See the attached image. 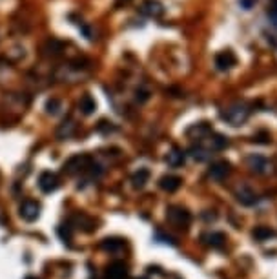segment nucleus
I'll list each match as a JSON object with an SVG mask.
<instances>
[{"mask_svg":"<svg viewBox=\"0 0 277 279\" xmlns=\"http://www.w3.org/2000/svg\"><path fill=\"white\" fill-rule=\"evenodd\" d=\"M91 166H93L91 157H88V155H75V157H71V159H68V161H66V164H64V172L69 173V175H75V173L90 172Z\"/></svg>","mask_w":277,"mask_h":279,"instance_id":"1","label":"nucleus"},{"mask_svg":"<svg viewBox=\"0 0 277 279\" xmlns=\"http://www.w3.org/2000/svg\"><path fill=\"white\" fill-rule=\"evenodd\" d=\"M166 219H168V223L177 226V228H188V224L192 221L190 217V212L184 210L181 207H170L168 208V213H166Z\"/></svg>","mask_w":277,"mask_h":279,"instance_id":"2","label":"nucleus"},{"mask_svg":"<svg viewBox=\"0 0 277 279\" xmlns=\"http://www.w3.org/2000/svg\"><path fill=\"white\" fill-rule=\"evenodd\" d=\"M250 115V110L244 104H233L232 108H228L226 112L222 113V119L230 123L232 126H239V124H243Z\"/></svg>","mask_w":277,"mask_h":279,"instance_id":"3","label":"nucleus"},{"mask_svg":"<svg viewBox=\"0 0 277 279\" xmlns=\"http://www.w3.org/2000/svg\"><path fill=\"white\" fill-rule=\"evenodd\" d=\"M18 213H20V217L24 221H28V223H33L37 221L40 215V205L37 201H24L18 208Z\"/></svg>","mask_w":277,"mask_h":279,"instance_id":"4","label":"nucleus"},{"mask_svg":"<svg viewBox=\"0 0 277 279\" xmlns=\"http://www.w3.org/2000/svg\"><path fill=\"white\" fill-rule=\"evenodd\" d=\"M39 188L44 194H51L58 188V177L53 172H42L39 175Z\"/></svg>","mask_w":277,"mask_h":279,"instance_id":"5","label":"nucleus"},{"mask_svg":"<svg viewBox=\"0 0 277 279\" xmlns=\"http://www.w3.org/2000/svg\"><path fill=\"white\" fill-rule=\"evenodd\" d=\"M141 11L150 18H159V17H163L164 7L159 0H144L141 6Z\"/></svg>","mask_w":277,"mask_h":279,"instance_id":"6","label":"nucleus"},{"mask_svg":"<svg viewBox=\"0 0 277 279\" xmlns=\"http://www.w3.org/2000/svg\"><path fill=\"white\" fill-rule=\"evenodd\" d=\"M128 278V267L122 261L110 263L106 268V279H126Z\"/></svg>","mask_w":277,"mask_h":279,"instance_id":"7","label":"nucleus"},{"mask_svg":"<svg viewBox=\"0 0 277 279\" xmlns=\"http://www.w3.org/2000/svg\"><path fill=\"white\" fill-rule=\"evenodd\" d=\"M228 173H230V164H228L226 161H217L210 166L208 175L214 179V181H222V179H226Z\"/></svg>","mask_w":277,"mask_h":279,"instance_id":"8","label":"nucleus"},{"mask_svg":"<svg viewBox=\"0 0 277 279\" xmlns=\"http://www.w3.org/2000/svg\"><path fill=\"white\" fill-rule=\"evenodd\" d=\"M246 164H248L250 170L255 173H266L268 170H270V162H268V159H265V157H261V155L248 157V159H246Z\"/></svg>","mask_w":277,"mask_h":279,"instance_id":"9","label":"nucleus"},{"mask_svg":"<svg viewBox=\"0 0 277 279\" xmlns=\"http://www.w3.org/2000/svg\"><path fill=\"white\" fill-rule=\"evenodd\" d=\"M215 66L221 71H226L232 66H235V57L232 51H221L219 55H215Z\"/></svg>","mask_w":277,"mask_h":279,"instance_id":"10","label":"nucleus"},{"mask_svg":"<svg viewBox=\"0 0 277 279\" xmlns=\"http://www.w3.org/2000/svg\"><path fill=\"white\" fill-rule=\"evenodd\" d=\"M184 161H186V153L182 150H179V148H173V150H170L166 153V162H168V166H171V168L182 166Z\"/></svg>","mask_w":277,"mask_h":279,"instance_id":"11","label":"nucleus"},{"mask_svg":"<svg viewBox=\"0 0 277 279\" xmlns=\"http://www.w3.org/2000/svg\"><path fill=\"white\" fill-rule=\"evenodd\" d=\"M101 248L110 252V254H119V252L124 250V241L119 239V237H108L101 243Z\"/></svg>","mask_w":277,"mask_h":279,"instance_id":"12","label":"nucleus"},{"mask_svg":"<svg viewBox=\"0 0 277 279\" xmlns=\"http://www.w3.org/2000/svg\"><path fill=\"white\" fill-rule=\"evenodd\" d=\"M182 183V179L181 177H177V175H164L161 181H159V184H161V188L166 192H175L179 190V186H181Z\"/></svg>","mask_w":277,"mask_h":279,"instance_id":"13","label":"nucleus"},{"mask_svg":"<svg viewBox=\"0 0 277 279\" xmlns=\"http://www.w3.org/2000/svg\"><path fill=\"white\" fill-rule=\"evenodd\" d=\"M79 110L84 113V115H91V113L97 110L95 99H93L90 93H84V95L80 97V101H79Z\"/></svg>","mask_w":277,"mask_h":279,"instance_id":"14","label":"nucleus"},{"mask_svg":"<svg viewBox=\"0 0 277 279\" xmlns=\"http://www.w3.org/2000/svg\"><path fill=\"white\" fill-rule=\"evenodd\" d=\"M148 181H150V170H146V168H141V170L133 173V177H131V184H133V188H137V190L144 188Z\"/></svg>","mask_w":277,"mask_h":279,"instance_id":"15","label":"nucleus"},{"mask_svg":"<svg viewBox=\"0 0 277 279\" xmlns=\"http://www.w3.org/2000/svg\"><path fill=\"white\" fill-rule=\"evenodd\" d=\"M73 132H75V123L71 119H66V121H62V124L57 128V139H60V140L69 139V137L73 135Z\"/></svg>","mask_w":277,"mask_h":279,"instance_id":"16","label":"nucleus"},{"mask_svg":"<svg viewBox=\"0 0 277 279\" xmlns=\"http://www.w3.org/2000/svg\"><path fill=\"white\" fill-rule=\"evenodd\" d=\"M237 199H239V203H243V205L250 207V205H254V203L257 201V196H255L254 190H250V188L243 186L241 190H237Z\"/></svg>","mask_w":277,"mask_h":279,"instance_id":"17","label":"nucleus"},{"mask_svg":"<svg viewBox=\"0 0 277 279\" xmlns=\"http://www.w3.org/2000/svg\"><path fill=\"white\" fill-rule=\"evenodd\" d=\"M203 239L206 241V245L215 246V248H219V246L224 245V241H226V237H224V234H221V232H214V234L204 235Z\"/></svg>","mask_w":277,"mask_h":279,"instance_id":"18","label":"nucleus"},{"mask_svg":"<svg viewBox=\"0 0 277 279\" xmlns=\"http://www.w3.org/2000/svg\"><path fill=\"white\" fill-rule=\"evenodd\" d=\"M274 232H272L270 228H266V226H259V228H255L254 232V237L257 241H266V239H270V237H274Z\"/></svg>","mask_w":277,"mask_h":279,"instance_id":"19","label":"nucleus"},{"mask_svg":"<svg viewBox=\"0 0 277 279\" xmlns=\"http://www.w3.org/2000/svg\"><path fill=\"white\" fill-rule=\"evenodd\" d=\"M60 108H62V102L58 101V99H50V101L46 102V112L51 113V115H57L60 112Z\"/></svg>","mask_w":277,"mask_h":279,"instance_id":"20","label":"nucleus"},{"mask_svg":"<svg viewBox=\"0 0 277 279\" xmlns=\"http://www.w3.org/2000/svg\"><path fill=\"white\" fill-rule=\"evenodd\" d=\"M58 235L62 237L64 243H69V241H71V232H69V226H66V224H62V226L58 228Z\"/></svg>","mask_w":277,"mask_h":279,"instance_id":"21","label":"nucleus"},{"mask_svg":"<svg viewBox=\"0 0 277 279\" xmlns=\"http://www.w3.org/2000/svg\"><path fill=\"white\" fill-rule=\"evenodd\" d=\"M137 101H141V102L148 101V91H146V89H144V91H139V89H137Z\"/></svg>","mask_w":277,"mask_h":279,"instance_id":"22","label":"nucleus"},{"mask_svg":"<svg viewBox=\"0 0 277 279\" xmlns=\"http://www.w3.org/2000/svg\"><path fill=\"white\" fill-rule=\"evenodd\" d=\"M26 279H39V278H35V276H28Z\"/></svg>","mask_w":277,"mask_h":279,"instance_id":"23","label":"nucleus"},{"mask_svg":"<svg viewBox=\"0 0 277 279\" xmlns=\"http://www.w3.org/2000/svg\"><path fill=\"white\" fill-rule=\"evenodd\" d=\"M139 279H144V278H139Z\"/></svg>","mask_w":277,"mask_h":279,"instance_id":"24","label":"nucleus"}]
</instances>
